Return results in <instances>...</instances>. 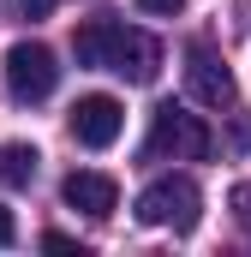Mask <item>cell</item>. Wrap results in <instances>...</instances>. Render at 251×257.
Returning <instances> with one entry per match:
<instances>
[{"label":"cell","instance_id":"obj_13","mask_svg":"<svg viewBox=\"0 0 251 257\" xmlns=\"http://www.w3.org/2000/svg\"><path fill=\"white\" fill-rule=\"evenodd\" d=\"M18 239V227H12V209H0V245H12Z\"/></svg>","mask_w":251,"mask_h":257},{"label":"cell","instance_id":"obj_7","mask_svg":"<svg viewBox=\"0 0 251 257\" xmlns=\"http://www.w3.org/2000/svg\"><path fill=\"white\" fill-rule=\"evenodd\" d=\"M60 197L72 203V209H84V215H96V221L120 209V186H114L108 174H90V168H78V174H66Z\"/></svg>","mask_w":251,"mask_h":257},{"label":"cell","instance_id":"obj_12","mask_svg":"<svg viewBox=\"0 0 251 257\" xmlns=\"http://www.w3.org/2000/svg\"><path fill=\"white\" fill-rule=\"evenodd\" d=\"M138 6H144V12H162V18H174V12H180L186 0H138Z\"/></svg>","mask_w":251,"mask_h":257},{"label":"cell","instance_id":"obj_2","mask_svg":"<svg viewBox=\"0 0 251 257\" xmlns=\"http://www.w3.org/2000/svg\"><path fill=\"white\" fill-rule=\"evenodd\" d=\"M209 126L197 120V114H186L180 102H162L156 114H150V144H144V162H203L209 156Z\"/></svg>","mask_w":251,"mask_h":257},{"label":"cell","instance_id":"obj_8","mask_svg":"<svg viewBox=\"0 0 251 257\" xmlns=\"http://www.w3.org/2000/svg\"><path fill=\"white\" fill-rule=\"evenodd\" d=\"M36 150L30 144H0V186H30L36 180Z\"/></svg>","mask_w":251,"mask_h":257},{"label":"cell","instance_id":"obj_3","mask_svg":"<svg viewBox=\"0 0 251 257\" xmlns=\"http://www.w3.org/2000/svg\"><path fill=\"white\" fill-rule=\"evenodd\" d=\"M197 209H203V192L186 174H162L138 192V221L144 227H174V233H191L197 227Z\"/></svg>","mask_w":251,"mask_h":257},{"label":"cell","instance_id":"obj_6","mask_svg":"<svg viewBox=\"0 0 251 257\" xmlns=\"http://www.w3.org/2000/svg\"><path fill=\"white\" fill-rule=\"evenodd\" d=\"M126 126V108L114 96H78V108H72V138L84 144V150H108Z\"/></svg>","mask_w":251,"mask_h":257},{"label":"cell","instance_id":"obj_10","mask_svg":"<svg viewBox=\"0 0 251 257\" xmlns=\"http://www.w3.org/2000/svg\"><path fill=\"white\" fill-rule=\"evenodd\" d=\"M12 12H18L24 24H42V18L54 12V0H12Z\"/></svg>","mask_w":251,"mask_h":257},{"label":"cell","instance_id":"obj_1","mask_svg":"<svg viewBox=\"0 0 251 257\" xmlns=\"http://www.w3.org/2000/svg\"><path fill=\"white\" fill-rule=\"evenodd\" d=\"M72 54L78 66H96V72H120L126 84H150L162 72V42L150 30H132L114 18H90L72 30Z\"/></svg>","mask_w":251,"mask_h":257},{"label":"cell","instance_id":"obj_11","mask_svg":"<svg viewBox=\"0 0 251 257\" xmlns=\"http://www.w3.org/2000/svg\"><path fill=\"white\" fill-rule=\"evenodd\" d=\"M42 245H48V251H78V257H84V245H78V239H66V233H42Z\"/></svg>","mask_w":251,"mask_h":257},{"label":"cell","instance_id":"obj_9","mask_svg":"<svg viewBox=\"0 0 251 257\" xmlns=\"http://www.w3.org/2000/svg\"><path fill=\"white\" fill-rule=\"evenodd\" d=\"M227 203H233V221H239V227H245V233H251V180H239Z\"/></svg>","mask_w":251,"mask_h":257},{"label":"cell","instance_id":"obj_4","mask_svg":"<svg viewBox=\"0 0 251 257\" xmlns=\"http://www.w3.org/2000/svg\"><path fill=\"white\" fill-rule=\"evenodd\" d=\"M54 84H60V66H54V54H48L42 42L6 48V90H12L18 102H48Z\"/></svg>","mask_w":251,"mask_h":257},{"label":"cell","instance_id":"obj_5","mask_svg":"<svg viewBox=\"0 0 251 257\" xmlns=\"http://www.w3.org/2000/svg\"><path fill=\"white\" fill-rule=\"evenodd\" d=\"M186 90H191V102H203V108H227L233 102V72H227V60L209 42H191L186 48Z\"/></svg>","mask_w":251,"mask_h":257}]
</instances>
